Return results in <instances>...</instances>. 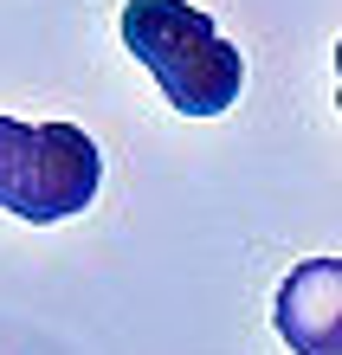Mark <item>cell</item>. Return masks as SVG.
<instances>
[{
    "label": "cell",
    "mask_w": 342,
    "mask_h": 355,
    "mask_svg": "<svg viewBox=\"0 0 342 355\" xmlns=\"http://www.w3.org/2000/svg\"><path fill=\"white\" fill-rule=\"evenodd\" d=\"M277 336L297 355H342V259H304L277 284Z\"/></svg>",
    "instance_id": "3"
},
{
    "label": "cell",
    "mask_w": 342,
    "mask_h": 355,
    "mask_svg": "<svg viewBox=\"0 0 342 355\" xmlns=\"http://www.w3.org/2000/svg\"><path fill=\"white\" fill-rule=\"evenodd\" d=\"M103 155L78 123H19L0 116V207L26 226L71 220L97 200Z\"/></svg>",
    "instance_id": "2"
},
{
    "label": "cell",
    "mask_w": 342,
    "mask_h": 355,
    "mask_svg": "<svg viewBox=\"0 0 342 355\" xmlns=\"http://www.w3.org/2000/svg\"><path fill=\"white\" fill-rule=\"evenodd\" d=\"M123 46L148 65V78L181 116H220L239 103V85H246L239 46H226L220 26L187 0H130Z\"/></svg>",
    "instance_id": "1"
},
{
    "label": "cell",
    "mask_w": 342,
    "mask_h": 355,
    "mask_svg": "<svg viewBox=\"0 0 342 355\" xmlns=\"http://www.w3.org/2000/svg\"><path fill=\"white\" fill-rule=\"evenodd\" d=\"M336 110H342V39H336Z\"/></svg>",
    "instance_id": "4"
}]
</instances>
